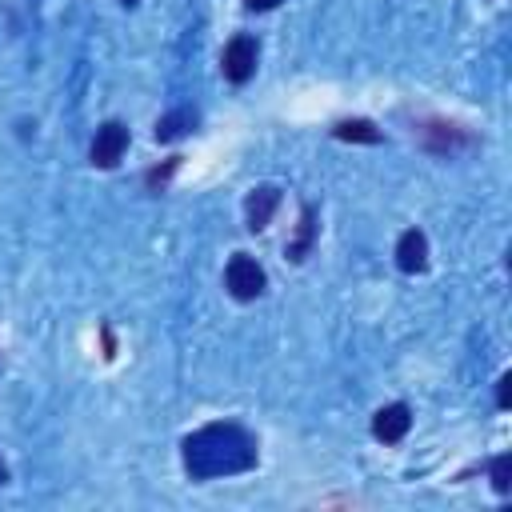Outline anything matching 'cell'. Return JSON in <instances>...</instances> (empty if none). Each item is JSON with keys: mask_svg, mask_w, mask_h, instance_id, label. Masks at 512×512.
Instances as JSON below:
<instances>
[{"mask_svg": "<svg viewBox=\"0 0 512 512\" xmlns=\"http://www.w3.org/2000/svg\"><path fill=\"white\" fill-rule=\"evenodd\" d=\"M184 468L192 480L248 472L256 468V436L240 424H204L184 436Z\"/></svg>", "mask_w": 512, "mask_h": 512, "instance_id": "cell-1", "label": "cell"}, {"mask_svg": "<svg viewBox=\"0 0 512 512\" xmlns=\"http://www.w3.org/2000/svg\"><path fill=\"white\" fill-rule=\"evenodd\" d=\"M224 284H228V292H232L236 300H256V296L264 292L268 276H264V268H260L248 252H236V256L228 260V268H224Z\"/></svg>", "mask_w": 512, "mask_h": 512, "instance_id": "cell-2", "label": "cell"}, {"mask_svg": "<svg viewBox=\"0 0 512 512\" xmlns=\"http://www.w3.org/2000/svg\"><path fill=\"white\" fill-rule=\"evenodd\" d=\"M256 40L252 36H232L228 44H224V56H220V68H224V76L232 80V84H244V80H252V72H256Z\"/></svg>", "mask_w": 512, "mask_h": 512, "instance_id": "cell-3", "label": "cell"}, {"mask_svg": "<svg viewBox=\"0 0 512 512\" xmlns=\"http://www.w3.org/2000/svg\"><path fill=\"white\" fill-rule=\"evenodd\" d=\"M124 148H128V128L120 120H108V124L96 128V140H92V152L88 156H92L96 168H112L124 156Z\"/></svg>", "mask_w": 512, "mask_h": 512, "instance_id": "cell-4", "label": "cell"}, {"mask_svg": "<svg viewBox=\"0 0 512 512\" xmlns=\"http://www.w3.org/2000/svg\"><path fill=\"white\" fill-rule=\"evenodd\" d=\"M276 208H280V188H276V184L252 188L248 200H244V220H248V228H252V232H264Z\"/></svg>", "mask_w": 512, "mask_h": 512, "instance_id": "cell-5", "label": "cell"}, {"mask_svg": "<svg viewBox=\"0 0 512 512\" xmlns=\"http://www.w3.org/2000/svg\"><path fill=\"white\" fill-rule=\"evenodd\" d=\"M396 268L408 272V276H416V272L428 268V236L420 228L400 232V240H396Z\"/></svg>", "mask_w": 512, "mask_h": 512, "instance_id": "cell-6", "label": "cell"}, {"mask_svg": "<svg viewBox=\"0 0 512 512\" xmlns=\"http://www.w3.org/2000/svg\"><path fill=\"white\" fill-rule=\"evenodd\" d=\"M408 428H412V412H408V404H384V408L372 416V436L384 440V444L404 440Z\"/></svg>", "mask_w": 512, "mask_h": 512, "instance_id": "cell-7", "label": "cell"}, {"mask_svg": "<svg viewBox=\"0 0 512 512\" xmlns=\"http://www.w3.org/2000/svg\"><path fill=\"white\" fill-rule=\"evenodd\" d=\"M192 128H196V112L192 108H176V112H168V116L156 120V140L160 144H172V140L188 136Z\"/></svg>", "mask_w": 512, "mask_h": 512, "instance_id": "cell-8", "label": "cell"}, {"mask_svg": "<svg viewBox=\"0 0 512 512\" xmlns=\"http://www.w3.org/2000/svg\"><path fill=\"white\" fill-rule=\"evenodd\" d=\"M312 236H316V212H312V204H304V208H300L296 240H288V256H292V260H304L308 248H312Z\"/></svg>", "mask_w": 512, "mask_h": 512, "instance_id": "cell-9", "label": "cell"}, {"mask_svg": "<svg viewBox=\"0 0 512 512\" xmlns=\"http://www.w3.org/2000/svg\"><path fill=\"white\" fill-rule=\"evenodd\" d=\"M336 140H360V144H380V132L372 128V120H340L332 128Z\"/></svg>", "mask_w": 512, "mask_h": 512, "instance_id": "cell-10", "label": "cell"}, {"mask_svg": "<svg viewBox=\"0 0 512 512\" xmlns=\"http://www.w3.org/2000/svg\"><path fill=\"white\" fill-rule=\"evenodd\" d=\"M492 488H496L500 496L512 492V456H496V460H492Z\"/></svg>", "mask_w": 512, "mask_h": 512, "instance_id": "cell-11", "label": "cell"}, {"mask_svg": "<svg viewBox=\"0 0 512 512\" xmlns=\"http://www.w3.org/2000/svg\"><path fill=\"white\" fill-rule=\"evenodd\" d=\"M176 164H180V156H172V160H168L164 168H152V172H148V184H164V180H168V176L176 172Z\"/></svg>", "mask_w": 512, "mask_h": 512, "instance_id": "cell-12", "label": "cell"}, {"mask_svg": "<svg viewBox=\"0 0 512 512\" xmlns=\"http://www.w3.org/2000/svg\"><path fill=\"white\" fill-rule=\"evenodd\" d=\"M496 404H500V408L512 404V376H500V380H496Z\"/></svg>", "mask_w": 512, "mask_h": 512, "instance_id": "cell-13", "label": "cell"}, {"mask_svg": "<svg viewBox=\"0 0 512 512\" xmlns=\"http://www.w3.org/2000/svg\"><path fill=\"white\" fill-rule=\"evenodd\" d=\"M244 4H248L252 12H268V8H276L280 0H244Z\"/></svg>", "mask_w": 512, "mask_h": 512, "instance_id": "cell-14", "label": "cell"}, {"mask_svg": "<svg viewBox=\"0 0 512 512\" xmlns=\"http://www.w3.org/2000/svg\"><path fill=\"white\" fill-rule=\"evenodd\" d=\"M0 484H8V468H4V460H0Z\"/></svg>", "mask_w": 512, "mask_h": 512, "instance_id": "cell-15", "label": "cell"}, {"mask_svg": "<svg viewBox=\"0 0 512 512\" xmlns=\"http://www.w3.org/2000/svg\"><path fill=\"white\" fill-rule=\"evenodd\" d=\"M120 4H136V0H120Z\"/></svg>", "mask_w": 512, "mask_h": 512, "instance_id": "cell-16", "label": "cell"}]
</instances>
